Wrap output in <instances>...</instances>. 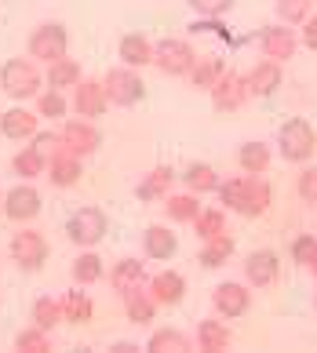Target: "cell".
<instances>
[{
  "instance_id": "cell-1",
  "label": "cell",
  "mask_w": 317,
  "mask_h": 353,
  "mask_svg": "<svg viewBox=\"0 0 317 353\" xmlns=\"http://www.w3.org/2000/svg\"><path fill=\"white\" fill-rule=\"evenodd\" d=\"M219 204L227 208V212H237V215H244V219H259V215H267L270 212V201H273V193H270V182L262 179V175H233V179H222L219 182Z\"/></svg>"
},
{
  "instance_id": "cell-2",
  "label": "cell",
  "mask_w": 317,
  "mask_h": 353,
  "mask_svg": "<svg viewBox=\"0 0 317 353\" xmlns=\"http://www.w3.org/2000/svg\"><path fill=\"white\" fill-rule=\"evenodd\" d=\"M41 84H44V73H41V62H33V59H8L0 66V91L11 95L15 102L37 99Z\"/></svg>"
},
{
  "instance_id": "cell-3",
  "label": "cell",
  "mask_w": 317,
  "mask_h": 353,
  "mask_svg": "<svg viewBox=\"0 0 317 353\" xmlns=\"http://www.w3.org/2000/svg\"><path fill=\"white\" fill-rule=\"evenodd\" d=\"M317 150V132L307 117H288L277 132V153L285 157L288 164H307Z\"/></svg>"
},
{
  "instance_id": "cell-4",
  "label": "cell",
  "mask_w": 317,
  "mask_h": 353,
  "mask_svg": "<svg viewBox=\"0 0 317 353\" xmlns=\"http://www.w3.org/2000/svg\"><path fill=\"white\" fill-rule=\"evenodd\" d=\"M8 255H11V263H15L19 270L37 273V270H44L48 255H51V244H48V237L41 230L22 226V230H15V237L8 241Z\"/></svg>"
},
{
  "instance_id": "cell-5",
  "label": "cell",
  "mask_w": 317,
  "mask_h": 353,
  "mask_svg": "<svg viewBox=\"0 0 317 353\" xmlns=\"http://www.w3.org/2000/svg\"><path fill=\"white\" fill-rule=\"evenodd\" d=\"M26 51H30L33 62L51 66V62H59V59L70 55V33H66L62 22H41L30 33V41H26Z\"/></svg>"
},
{
  "instance_id": "cell-6",
  "label": "cell",
  "mask_w": 317,
  "mask_h": 353,
  "mask_svg": "<svg viewBox=\"0 0 317 353\" xmlns=\"http://www.w3.org/2000/svg\"><path fill=\"white\" fill-rule=\"evenodd\" d=\"M59 146L62 153H73V157H91L99 153L102 146V132L95 121H84V117H66V121H59Z\"/></svg>"
},
{
  "instance_id": "cell-7",
  "label": "cell",
  "mask_w": 317,
  "mask_h": 353,
  "mask_svg": "<svg viewBox=\"0 0 317 353\" xmlns=\"http://www.w3.org/2000/svg\"><path fill=\"white\" fill-rule=\"evenodd\" d=\"M102 88H106L110 106H121V110H131L146 99V81H142L139 70H131V66H113L102 77Z\"/></svg>"
},
{
  "instance_id": "cell-8",
  "label": "cell",
  "mask_w": 317,
  "mask_h": 353,
  "mask_svg": "<svg viewBox=\"0 0 317 353\" xmlns=\"http://www.w3.org/2000/svg\"><path fill=\"white\" fill-rule=\"evenodd\" d=\"M106 233H110V219H106V212L95 204L77 208V212L66 219V237L77 248H95V244H102Z\"/></svg>"
},
{
  "instance_id": "cell-9",
  "label": "cell",
  "mask_w": 317,
  "mask_h": 353,
  "mask_svg": "<svg viewBox=\"0 0 317 353\" xmlns=\"http://www.w3.org/2000/svg\"><path fill=\"white\" fill-rule=\"evenodd\" d=\"M193 62H197V51L182 37H161L153 44V66L164 77H190Z\"/></svg>"
},
{
  "instance_id": "cell-10",
  "label": "cell",
  "mask_w": 317,
  "mask_h": 353,
  "mask_svg": "<svg viewBox=\"0 0 317 353\" xmlns=\"http://www.w3.org/2000/svg\"><path fill=\"white\" fill-rule=\"evenodd\" d=\"M0 204H4L8 222L26 226V222H33L37 215H41L44 197H41V190H37V186H30V182H19V186H11L4 197H0Z\"/></svg>"
},
{
  "instance_id": "cell-11",
  "label": "cell",
  "mask_w": 317,
  "mask_h": 353,
  "mask_svg": "<svg viewBox=\"0 0 317 353\" xmlns=\"http://www.w3.org/2000/svg\"><path fill=\"white\" fill-rule=\"evenodd\" d=\"M244 281H248V288H273L281 281V259H277L273 248H256V252H248Z\"/></svg>"
},
{
  "instance_id": "cell-12",
  "label": "cell",
  "mask_w": 317,
  "mask_h": 353,
  "mask_svg": "<svg viewBox=\"0 0 317 353\" xmlns=\"http://www.w3.org/2000/svg\"><path fill=\"white\" fill-rule=\"evenodd\" d=\"M208 95H211V110H215V113H237L248 102V84H244L241 73H230L227 70Z\"/></svg>"
},
{
  "instance_id": "cell-13",
  "label": "cell",
  "mask_w": 317,
  "mask_h": 353,
  "mask_svg": "<svg viewBox=\"0 0 317 353\" xmlns=\"http://www.w3.org/2000/svg\"><path fill=\"white\" fill-rule=\"evenodd\" d=\"M211 306H215L219 317L237 321V317H244V313L252 310V292H248V284L227 281V284H219L215 292H211Z\"/></svg>"
},
{
  "instance_id": "cell-14",
  "label": "cell",
  "mask_w": 317,
  "mask_h": 353,
  "mask_svg": "<svg viewBox=\"0 0 317 353\" xmlns=\"http://www.w3.org/2000/svg\"><path fill=\"white\" fill-rule=\"evenodd\" d=\"M106 110H110V99H106L102 81H95V77H84V81L73 88V113L84 117V121H99Z\"/></svg>"
},
{
  "instance_id": "cell-15",
  "label": "cell",
  "mask_w": 317,
  "mask_h": 353,
  "mask_svg": "<svg viewBox=\"0 0 317 353\" xmlns=\"http://www.w3.org/2000/svg\"><path fill=\"white\" fill-rule=\"evenodd\" d=\"M37 132H41V117L26 106H11L0 113V135L8 142H30Z\"/></svg>"
},
{
  "instance_id": "cell-16",
  "label": "cell",
  "mask_w": 317,
  "mask_h": 353,
  "mask_svg": "<svg viewBox=\"0 0 317 353\" xmlns=\"http://www.w3.org/2000/svg\"><path fill=\"white\" fill-rule=\"evenodd\" d=\"M296 33L288 30V26H267V30H259V51H262V59H270V62H288L296 55Z\"/></svg>"
},
{
  "instance_id": "cell-17",
  "label": "cell",
  "mask_w": 317,
  "mask_h": 353,
  "mask_svg": "<svg viewBox=\"0 0 317 353\" xmlns=\"http://www.w3.org/2000/svg\"><path fill=\"white\" fill-rule=\"evenodd\" d=\"M244 84H248V95H256V99H270L273 91L285 84V70H281V62H270V59L256 62V66L244 73Z\"/></svg>"
},
{
  "instance_id": "cell-18",
  "label": "cell",
  "mask_w": 317,
  "mask_h": 353,
  "mask_svg": "<svg viewBox=\"0 0 317 353\" xmlns=\"http://www.w3.org/2000/svg\"><path fill=\"white\" fill-rule=\"evenodd\" d=\"M81 175H84L81 157L62 153V150L48 157V172H44V179H48L55 190H70V186H77V182H81Z\"/></svg>"
},
{
  "instance_id": "cell-19",
  "label": "cell",
  "mask_w": 317,
  "mask_h": 353,
  "mask_svg": "<svg viewBox=\"0 0 317 353\" xmlns=\"http://www.w3.org/2000/svg\"><path fill=\"white\" fill-rule=\"evenodd\" d=\"M150 295L157 306H179L182 295H186V277L179 270H161L157 277H150Z\"/></svg>"
},
{
  "instance_id": "cell-20",
  "label": "cell",
  "mask_w": 317,
  "mask_h": 353,
  "mask_svg": "<svg viewBox=\"0 0 317 353\" xmlns=\"http://www.w3.org/2000/svg\"><path fill=\"white\" fill-rule=\"evenodd\" d=\"M106 284L113 288V295H128L131 288L146 284V270H142L139 259H117V263L106 270Z\"/></svg>"
},
{
  "instance_id": "cell-21",
  "label": "cell",
  "mask_w": 317,
  "mask_h": 353,
  "mask_svg": "<svg viewBox=\"0 0 317 353\" xmlns=\"http://www.w3.org/2000/svg\"><path fill=\"white\" fill-rule=\"evenodd\" d=\"M121 303H124V317L131 321V324H139V328H150V324L157 321V306L153 303V295H150V288H131L128 295H121Z\"/></svg>"
},
{
  "instance_id": "cell-22",
  "label": "cell",
  "mask_w": 317,
  "mask_h": 353,
  "mask_svg": "<svg viewBox=\"0 0 317 353\" xmlns=\"http://www.w3.org/2000/svg\"><path fill=\"white\" fill-rule=\"evenodd\" d=\"M142 252H146V259H153V263H168V259L179 252V237L168 226H161V222H153V226H146V233H142Z\"/></svg>"
},
{
  "instance_id": "cell-23",
  "label": "cell",
  "mask_w": 317,
  "mask_h": 353,
  "mask_svg": "<svg viewBox=\"0 0 317 353\" xmlns=\"http://www.w3.org/2000/svg\"><path fill=\"white\" fill-rule=\"evenodd\" d=\"M230 343H233V332L219 317H204L201 324H197L193 346L201 350V353H222V350H230Z\"/></svg>"
},
{
  "instance_id": "cell-24",
  "label": "cell",
  "mask_w": 317,
  "mask_h": 353,
  "mask_svg": "<svg viewBox=\"0 0 317 353\" xmlns=\"http://www.w3.org/2000/svg\"><path fill=\"white\" fill-rule=\"evenodd\" d=\"M233 252H237V241L230 237L227 230H222V233H215V237L201 241V252H197V263H201L204 270H219V266H227L230 259H233Z\"/></svg>"
},
{
  "instance_id": "cell-25",
  "label": "cell",
  "mask_w": 317,
  "mask_h": 353,
  "mask_svg": "<svg viewBox=\"0 0 317 353\" xmlns=\"http://www.w3.org/2000/svg\"><path fill=\"white\" fill-rule=\"evenodd\" d=\"M117 55H121V66L142 70L153 62V44H150V37H142V33H128V37H121V44H117Z\"/></svg>"
},
{
  "instance_id": "cell-26",
  "label": "cell",
  "mask_w": 317,
  "mask_h": 353,
  "mask_svg": "<svg viewBox=\"0 0 317 353\" xmlns=\"http://www.w3.org/2000/svg\"><path fill=\"white\" fill-rule=\"evenodd\" d=\"M84 81V70H81V62L77 59H59V62H51V66H44V84L48 88H55V91H70Z\"/></svg>"
},
{
  "instance_id": "cell-27",
  "label": "cell",
  "mask_w": 317,
  "mask_h": 353,
  "mask_svg": "<svg viewBox=\"0 0 317 353\" xmlns=\"http://www.w3.org/2000/svg\"><path fill=\"white\" fill-rule=\"evenodd\" d=\"M273 164V150L267 142H244L241 150H237V168H241L244 175H267Z\"/></svg>"
},
{
  "instance_id": "cell-28",
  "label": "cell",
  "mask_w": 317,
  "mask_h": 353,
  "mask_svg": "<svg viewBox=\"0 0 317 353\" xmlns=\"http://www.w3.org/2000/svg\"><path fill=\"white\" fill-rule=\"evenodd\" d=\"M179 179L186 182V190L197 193V197H201V193H215V190H219V182H222L219 172H215V168H211L208 161H193V164H186Z\"/></svg>"
},
{
  "instance_id": "cell-29",
  "label": "cell",
  "mask_w": 317,
  "mask_h": 353,
  "mask_svg": "<svg viewBox=\"0 0 317 353\" xmlns=\"http://www.w3.org/2000/svg\"><path fill=\"white\" fill-rule=\"evenodd\" d=\"M70 277H73V284H77V288H91V284H99V281L106 277V270H102V255H95V248H84V252L73 259Z\"/></svg>"
},
{
  "instance_id": "cell-30",
  "label": "cell",
  "mask_w": 317,
  "mask_h": 353,
  "mask_svg": "<svg viewBox=\"0 0 317 353\" xmlns=\"http://www.w3.org/2000/svg\"><path fill=\"white\" fill-rule=\"evenodd\" d=\"M11 172H15L22 182L41 179V175L48 172V153H44V150H37L33 142H30V146H22L15 157H11Z\"/></svg>"
},
{
  "instance_id": "cell-31",
  "label": "cell",
  "mask_w": 317,
  "mask_h": 353,
  "mask_svg": "<svg viewBox=\"0 0 317 353\" xmlns=\"http://www.w3.org/2000/svg\"><path fill=\"white\" fill-rule=\"evenodd\" d=\"M171 179H175V172H171L168 164H161V168H153V172L146 175L135 186V197L142 201V204H157V201H164L168 197V186H171Z\"/></svg>"
},
{
  "instance_id": "cell-32",
  "label": "cell",
  "mask_w": 317,
  "mask_h": 353,
  "mask_svg": "<svg viewBox=\"0 0 317 353\" xmlns=\"http://www.w3.org/2000/svg\"><path fill=\"white\" fill-rule=\"evenodd\" d=\"M201 201H197V193H168L164 197V215L171 219V222H193L197 215H201Z\"/></svg>"
},
{
  "instance_id": "cell-33",
  "label": "cell",
  "mask_w": 317,
  "mask_h": 353,
  "mask_svg": "<svg viewBox=\"0 0 317 353\" xmlns=\"http://www.w3.org/2000/svg\"><path fill=\"white\" fill-rule=\"evenodd\" d=\"M30 321L37 324V328H44V332H55L59 324L66 321V317H62V299H51V295H41V299H33Z\"/></svg>"
},
{
  "instance_id": "cell-34",
  "label": "cell",
  "mask_w": 317,
  "mask_h": 353,
  "mask_svg": "<svg viewBox=\"0 0 317 353\" xmlns=\"http://www.w3.org/2000/svg\"><path fill=\"white\" fill-rule=\"evenodd\" d=\"M62 317L70 324H91V317H95V303H91L88 292H66L62 295Z\"/></svg>"
},
{
  "instance_id": "cell-35",
  "label": "cell",
  "mask_w": 317,
  "mask_h": 353,
  "mask_svg": "<svg viewBox=\"0 0 317 353\" xmlns=\"http://www.w3.org/2000/svg\"><path fill=\"white\" fill-rule=\"evenodd\" d=\"M222 73H227V62L222 59H197L193 70H190V88L193 91H211Z\"/></svg>"
},
{
  "instance_id": "cell-36",
  "label": "cell",
  "mask_w": 317,
  "mask_h": 353,
  "mask_svg": "<svg viewBox=\"0 0 317 353\" xmlns=\"http://www.w3.org/2000/svg\"><path fill=\"white\" fill-rule=\"evenodd\" d=\"M66 113H70V99H66V91L48 88V91L37 95V117H44V121H66Z\"/></svg>"
},
{
  "instance_id": "cell-37",
  "label": "cell",
  "mask_w": 317,
  "mask_h": 353,
  "mask_svg": "<svg viewBox=\"0 0 317 353\" xmlns=\"http://www.w3.org/2000/svg\"><path fill=\"white\" fill-rule=\"evenodd\" d=\"M146 350H153V353H190V339L179 328H161V332L150 335Z\"/></svg>"
},
{
  "instance_id": "cell-38",
  "label": "cell",
  "mask_w": 317,
  "mask_h": 353,
  "mask_svg": "<svg viewBox=\"0 0 317 353\" xmlns=\"http://www.w3.org/2000/svg\"><path fill=\"white\" fill-rule=\"evenodd\" d=\"M190 226H193V233H197L201 241L215 237V233L227 230V208H201V215H197Z\"/></svg>"
},
{
  "instance_id": "cell-39",
  "label": "cell",
  "mask_w": 317,
  "mask_h": 353,
  "mask_svg": "<svg viewBox=\"0 0 317 353\" xmlns=\"http://www.w3.org/2000/svg\"><path fill=\"white\" fill-rule=\"evenodd\" d=\"M15 350H19V353H48V350H51V332L30 324V328H22V332L15 335Z\"/></svg>"
},
{
  "instance_id": "cell-40",
  "label": "cell",
  "mask_w": 317,
  "mask_h": 353,
  "mask_svg": "<svg viewBox=\"0 0 317 353\" xmlns=\"http://www.w3.org/2000/svg\"><path fill=\"white\" fill-rule=\"evenodd\" d=\"M273 8H277V19L285 26H302L310 19L314 0H273Z\"/></svg>"
},
{
  "instance_id": "cell-41",
  "label": "cell",
  "mask_w": 317,
  "mask_h": 353,
  "mask_svg": "<svg viewBox=\"0 0 317 353\" xmlns=\"http://www.w3.org/2000/svg\"><path fill=\"white\" fill-rule=\"evenodd\" d=\"M288 255H292V263H299L302 270H310V263L317 259V237L314 233H299L292 241V248H288Z\"/></svg>"
},
{
  "instance_id": "cell-42",
  "label": "cell",
  "mask_w": 317,
  "mask_h": 353,
  "mask_svg": "<svg viewBox=\"0 0 317 353\" xmlns=\"http://www.w3.org/2000/svg\"><path fill=\"white\" fill-rule=\"evenodd\" d=\"M186 4H190L201 19H222V15H227V11L237 4V0H186Z\"/></svg>"
},
{
  "instance_id": "cell-43",
  "label": "cell",
  "mask_w": 317,
  "mask_h": 353,
  "mask_svg": "<svg viewBox=\"0 0 317 353\" xmlns=\"http://www.w3.org/2000/svg\"><path fill=\"white\" fill-rule=\"evenodd\" d=\"M296 193H299L307 204H317V164L302 168V175L296 179Z\"/></svg>"
},
{
  "instance_id": "cell-44",
  "label": "cell",
  "mask_w": 317,
  "mask_h": 353,
  "mask_svg": "<svg viewBox=\"0 0 317 353\" xmlns=\"http://www.w3.org/2000/svg\"><path fill=\"white\" fill-rule=\"evenodd\" d=\"M30 142H33V146H37V150H44L48 157L62 150V146H59V132H37V135H33Z\"/></svg>"
},
{
  "instance_id": "cell-45",
  "label": "cell",
  "mask_w": 317,
  "mask_h": 353,
  "mask_svg": "<svg viewBox=\"0 0 317 353\" xmlns=\"http://www.w3.org/2000/svg\"><path fill=\"white\" fill-rule=\"evenodd\" d=\"M190 33H219V37H227V26H222V19H197V22H190Z\"/></svg>"
},
{
  "instance_id": "cell-46",
  "label": "cell",
  "mask_w": 317,
  "mask_h": 353,
  "mask_svg": "<svg viewBox=\"0 0 317 353\" xmlns=\"http://www.w3.org/2000/svg\"><path fill=\"white\" fill-rule=\"evenodd\" d=\"M302 48L317 51V15H310L307 22H302Z\"/></svg>"
},
{
  "instance_id": "cell-47",
  "label": "cell",
  "mask_w": 317,
  "mask_h": 353,
  "mask_svg": "<svg viewBox=\"0 0 317 353\" xmlns=\"http://www.w3.org/2000/svg\"><path fill=\"white\" fill-rule=\"evenodd\" d=\"M110 350H113V353H128V350H135V346H131V343H113Z\"/></svg>"
},
{
  "instance_id": "cell-48",
  "label": "cell",
  "mask_w": 317,
  "mask_h": 353,
  "mask_svg": "<svg viewBox=\"0 0 317 353\" xmlns=\"http://www.w3.org/2000/svg\"><path fill=\"white\" fill-rule=\"evenodd\" d=\"M310 273H314V281H317V259H314V263H310Z\"/></svg>"
},
{
  "instance_id": "cell-49",
  "label": "cell",
  "mask_w": 317,
  "mask_h": 353,
  "mask_svg": "<svg viewBox=\"0 0 317 353\" xmlns=\"http://www.w3.org/2000/svg\"><path fill=\"white\" fill-rule=\"evenodd\" d=\"M314 306H317V295H314Z\"/></svg>"
},
{
  "instance_id": "cell-50",
  "label": "cell",
  "mask_w": 317,
  "mask_h": 353,
  "mask_svg": "<svg viewBox=\"0 0 317 353\" xmlns=\"http://www.w3.org/2000/svg\"><path fill=\"white\" fill-rule=\"evenodd\" d=\"M314 4H317V0H314Z\"/></svg>"
}]
</instances>
